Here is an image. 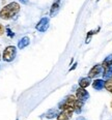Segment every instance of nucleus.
<instances>
[{"label": "nucleus", "instance_id": "nucleus-1", "mask_svg": "<svg viewBox=\"0 0 112 120\" xmlns=\"http://www.w3.org/2000/svg\"><path fill=\"white\" fill-rule=\"evenodd\" d=\"M20 4L18 2H11L3 6L0 11V18L2 20H11L20 11Z\"/></svg>", "mask_w": 112, "mask_h": 120}, {"label": "nucleus", "instance_id": "nucleus-2", "mask_svg": "<svg viewBox=\"0 0 112 120\" xmlns=\"http://www.w3.org/2000/svg\"><path fill=\"white\" fill-rule=\"evenodd\" d=\"M77 97L76 95H73V94H70L60 102L58 104V109L59 110H73L74 111V107L77 102Z\"/></svg>", "mask_w": 112, "mask_h": 120}, {"label": "nucleus", "instance_id": "nucleus-3", "mask_svg": "<svg viewBox=\"0 0 112 120\" xmlns=\"http://www.w3.org/2000/svg\"><path fill=\"white\" fill-rule=\"evenodd\" d=\"M17 56V48L15 46H7L2 54V60L4 62H12L14 61Z\"/></svg>", "mask_w": 112, "mask_h": 120}, {"label": "nucleus", "instance_id": "nucleus-4", "mask_svg": "<svg viewBox=\"0 0 112 120\" xmlns=\"http://www.w3.org/2000/svg\"><path fill=\"white\" fill-rule=\"evenodd\" d=\"M49 24H50V19L48 17H43L39 21V23L35 25V29L39 32H46L49 28Z\"/></svg>", "mask_w": 112, "mask_h": 120}, {"label": "nucleus", "instance_id": "nucleus-5", "mask_svg": "<svg viewBox=\"0 0 112 120\" xmlns=\"http://www.w3.org/2000/svg\"><path fill=\"white\" fill-rule=\"evenodd\" d=\"M103 71H104V68L102 67V64H96L94 66L91 67L87 77H89L90 79H97L99 76L103 75Z\"/></svg>", "mask_w": 112, "mask_h": 120}, {"label": "nucleus", "instance_id": "nucleus-6", "mask_svg": "<svg viewBox=\"0 0 112 120\" xmlns=\"http://www.w3.org/2000/svg\"><path fill=\"white\" fill-rule=\"evenodd\" d=\"M76 97H77V99H79V101L85 102L87 99L89 98V93L85 88L79 87V88L76 90Z\"/></svg>", "mask_w": 112, "mask_h": 120}, {"label": "nucleus", "instance_id": "nucleus-7", "mask_svg": "<svg viewBox=\"0 0 112 120\" xmlns=\"http://www.w3.org/2000/svg\"><path fill=\"white\" fill-rule=\"evenodd\" d=\"M74 114L73 110H62L61 112H59L58 116L56 117L57 120H70L72 118Z\"/></svg>", "mask_w": 112, "mask_h": 120}, {"label": "nucleus", "instance_id": "nucleus-8", "mask_svg": "<svg viewBox=\"0 0 112 120\" xmlns=\"http://www.w3.org/2000/svg\"><path fill=\"white\" fill-rule=\"evenodd\" d=\"M105 80L104 79H96L94 81L91 83L93 85V88L94 90H98V91H101L105 88Z\"/></svg>", "mask_w": 112, "mask_h": 120}, {"label": "nucleus", "instance_id": "nucleus-9", "mask_svg": "<svg viewBox=\"0 0 112 120\" xmlns=\"http://www.w3.org/2000/svg\"><path fill=\"white\" fill-rule=\"evenodd\" d=\"M60 3L61 0H55L53 2V4L51 5V8H50V17L56 16V14L59 11V7H60Z\"/></svg>", "mask_w": 112, "mask_h": 120}, {"label": "nucleus", "instance_id": "nucleus-10", "mask_svg": "<svg viewBox=\"0 0 112 120\" xmlns=\"http://www.w3.org/2000/svg\"><path fill=\"white\" fill-rule=\"evenodd\" d=\"M58 108L57 109H50L48 110V111L45 113V115L43 117H46L47 119H50V120H52L53 118H56L57 116H58V114H59V111H58Z\"/></svg>", "mask_w": 112, "mask_h": 120}, {"label": "nucleus", "instance_id": "nucleus-11", "mask_svg": "<svg viewBox=\"0 0 112 120\" xmlns=\"http://www.w3.org/2000/svg\"><path fill=\"white\" fill-rule=\"evenodd\" d=\"M29 44H30V38H29L28 36H23L18 41V48L20 50H23L26 48L27 46H29Z\"/></svg>", "mask_w": 112, "mask_h": 120}, {"label": "nucleus", "instance_id": "nucleus-12", "mask_svg": "<svg viewBox=\"0 0 112 120\" xmlns=\"http://www.w3.org/2000/svg\"><path fill=\"white\" fill-rule=\"evenodd\" d=\"M79 86L81 87V88H87V87L89 86V85L91 84V79L89 78V77H85V78H81L79 80L78 82Z\"/></svg>", "mask_w": 112, "mask_h": 120}, {"label": "nucleus", "instance_id": "nucleus-13", "mask_svg": "<svg viewBox=\"0 0 112 120\" xmlns=\"http://www.w3.org/2000/svg\"><path fill=\"white\" fill-rule=\"evenodd\" d=\"M101 64H102V67H103L104 69L107 68V67H109V66H111L112 65V54L108 55V56L103 60V62H102Z\"/></svg>", "mask_w": 112, "mask_h": 120}, {"label": "nucleus", "instance_id": "nucleus-14", "mask_svg": "<svg viewBox=\"0 0 112 120\" xmlns=\"http://www.w3.org/2000/svg\"><path fill=\"white\" fill-rule=\"evenodd\" d=\"M111 77H112V65L105 68L104 71H103V79L105 80V81L111 79Z\"/></svg>", "mask_w": 112, "mask_h": 120}, {"label": "nucleus", "instance_id": "nucleus-15", "mask_svg": "<svg viewBox=\"0 0 112 120\" xmlns=\"http://www.w3.org/2000/svg\"><path fill=\"white\" fill-rule=\"evenodd\" d=\"M83 106H84V101H77L76 102V105H75V107H74V113H76V114H80L81 112H82V108H83Z\"/></svg>", "mask_w": 112, "mask_h": 120}, {"label": "nucleus", "instance_id": "nucleus-16", "mask_svg": "<svg viewBox=\"0 0 112 120\" xmlns=\"http://www.w3.org/2000/svg\"><path fill=\"white\" fill-rule=\"evenodd\" d=\"M100 29H101V27H98V28H97V29L91 30V31H89L88 33H87V36H86V39H85V44H88V42L90 41L91 36L94 35V34H96V33H98V32L100 31Z\"/></svg>", "mask_w": 112, "mask_h": 120}, {"label": "nucleus", "instance_id": "nucleus-17", "mask_svg": "<svg viewBox=\"0 0 112 120\" xmlns=\"http://www.w3.org/2000/svg\"><path fill=\"white\" fill-rule=\"evenodd\" d=\"M105 89L107 90V91L110 92V93H112V80L111 79L107 80V81L105 82Z\"/></svg>", "mask_w": 112, "mask_h": 120}, {"label": "nucleus", "instance_id": "nucleus-18", "mask_svg": "<svg viewBox=\"0 0 112 120\" xmlns=\"http://www.w3.org/2000/svg\"><path fill=\"white\" fill-rule=\"evenodd\" d=\"M5 30H6V35L8 36L9 38H14V37H15V35H16V34H15L14 32H12V30H11V27H9V26H7L6 28H5Z\"/></svg>", "mask_w": 112, "mask_h": 120}, {"label": "nucleus", "instance_id": "nucleus-19", "mask_svg": "<svg viewBox=\"0 0 112 120\" xmlns=\"http://www.w3.org/2000/svg\"><path fill=\"white\" fill-rule=\"evenodd\" d=\"M4 31H5V28L3 27V25H2V24H0V36L3 35V34H4Z\"/></svg>", "mask_w": 112, "mask_h": 120}, {"label": "nucleus", "instance_id": "nucleus-20", "mask_svg": "<svg viewBox=\"0 0 112 120\" xmlns=\"http://www.w3.org/2000/svg\"><path fill=\"white\" fill-rule=\"evenodd\" d=\"M19 1L23 4H29V0H19Z\"/></svg>", "mask_w": 112, "mask_h": 120}, {"label": "nucleus", "instance_id": "nucleus-21", "mask_svg": "<svg viewBox=\"0 0 112 120\" xmlns=\"http://www.w3.org/2000/svg\"><path fill=\"white\" fill-rule=\"evenodd\" d=\"M76 120H86V118L85 117H83V116H78Z\"/></svg>", "mask_w": 112, "mask_h": 120}, {"label": "nucleus", "instance_id": "nucleus-22", "mask_svg": "<svg viewBox=\"0 0 112 120\" xmlns=\"http://www.w3.org/2000/svg\"><path fill=\"white\" fill-rule=\"evenodd\" d=\"M76 67H77V62H76V63H75V64H74V65H73V66H72V67H71V68H70V71H73V69H75V68H76Z\"/></svg>", "mask_w": 112, "mask_h": 120}, {"label": "nucleus", "instance_id": "nucleus-23", "mask_svg": "<svg viewBox=\"0 0 112 120\" xmlns=\"http://www.w3.org/2000/svg\"><path fill=\"white\" fill-rule=\"evenodd\" d=\"M110 106H111V108H112V101H111V104H110Z\"/></svg>", "mask_w": 112, "mask_h": 120}, {"label": "nucleus", "instance_id": "nucleus-24", "mask_svg": "<svg viewBox=\"0 0 112 120\" xmlns=\"http://www.w3.org/2000/svg\"><path fill=\"white\" fill-rule=\"evenodd\" d=\"M0 60H1V53H0Z\"/></svg>", "mask_w": 112, "mask_h": 120}, {"label": "nucleus", "instance_id": "nucleus-25", "mask_svg": "<svg viewBox=\"0 0 112 120\" xmlns=\"http://www.w3.org/2000/svg\"><path fill=\"white\" fill-rule=\"evenodd\" d=\"M16 120H19V119H18V118H17V119H16Z\"/></svg>", "mask_w": 112, "mask_h": 120}, {"label": "nucleus", "instance_id": "nucleus-26", "mask_svg": "<svg viewBox=\"0 0 112 120\" xmlns=\"http://www.w3.org/2000/svg\"><path fill=\"white\" fill-rule=\"evenodd\" d=\"M111 80H112V77H111Z\"/></svg>", "mask_w": 112, "mask_h": 120}]
</instances>
